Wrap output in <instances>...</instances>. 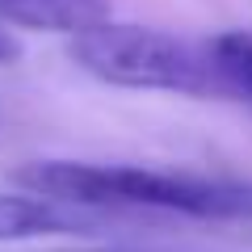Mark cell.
<instances>
[{
	"label": "cell",
	"instance_id": "1",
	"mask_svg": "<svg viewBox=\"0 0 252 252\" xmlns=\"http://www.w3.org/2000/svg\"><path fill=\"white\" fill-rule=\"evenodd\" d=\"M13 181L21 189H38L93 210H168L185 219L252 223V181L93 160H30L13 172Z\"/></svg>",
	"mask_w": 252,
	"mask_h": 252
},
{
	"label": "cell",
	"instance_id": "2",
	"mask_svg": "<svg viewBox=\"0 0 252 252\" xmlns=\"http://www.w3.org/2000/svg\"><path fill=\"white\" fill-rule=\"evenodd\" d=\"M72 59L76 67L101 84L130 93H185V97H210L227 93L223 72H219L210 46L185 42L177 34H164L135 21H97V26L72 34Z\"/></svg>",
	"mask_w": 252,
	"mask_h": 252
},
{
	"label": "cell",
	"instance_id": "3",
	"mask_svg": "<svg viewBox=\"0 0 252 252\" xmlns=\"http://www.w3.org/2000/svg\"><path fill=\"white\" fill-rule=\"evenodd\" d=\"M114 210H93L38 189L0 193V240H34V235H93L114 223Z\"/></svg>",
	"mask_w": 252,
	"mask_h": 252
},
{
	"label": "cell",
	"instance_id": "4",
	"mask_svg": "<svg viewBox=\"0 0 252 252\" xmlns=\"http://www.w3.org/2000/svg\"><path fill=\"white\" fill-rule=\"evenodd\" d=\"M109 17V0H0V21L42 34H80Z\"/></svg>",
	"mask_w": 252,
	"mask_h": 252
},
{
	"label": "cell",
	"instance_id": "5",
	"mask_svg": "<svg viewBox=\"0 0 252 252\" xmlns=\"http://www.w3.org/2000/svg\"><path fill=\"white\" fill-rule=\"evenodd\" d=\"M210 55H215L231 97L252 101V34H219L210 42Z\"/></svg>",
	"mask_w": 252,
	"mask_h": 252
},
{
	"label": "cell",
	"instance_id": "6",
	"mask_svg": "<svg viewBox=\"0 0 252 252\" xmlns=\"http://www.w3.org/2000/svg\"><path fill=\"white\" fill-rule=\"evenodd\" d=\"M17 55H21V46H17V38H13L9 30L0 26V63H13V59H17Z\"/></svg>",
	"mask_w": 252,
	"mask_h": 252
},
{
	"label": "cell",
	"instance_id": "7",
	"mask_svg": "<svg viewBox=\"0 0 252 252\" xmlns=\"http://www.w3.org/2000/svg\"><path fill=\"white\" fill-rule=\"evenodd\" d=\"M59 252H156V248H122V244H109V248H59Z\"/></svg>",
	"mask_w": 252,
	"mask_h": 252
}]
</instances>
